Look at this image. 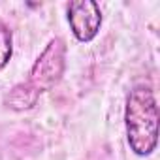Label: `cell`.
Wrapping results in <instances>:
<instances>
[{"instance_id":"cell-4","label":"cell","mask_w":160,"mask_h":160,"mask_svg":"<svg viewBox=\"0 0 160 160\" xmlns=\"http://www.w3.org/2000/svg\"><path fill=\"white\" fill-rule=\"evenodd\" d=\"M38 98H40V92L25 81L10 89V92L4 96V106L13 111H27L36 106Z\"/></svg>"},{"instance_id":"cell-3","label":"cell","mask_w":160,"mask_h":160,"mask_svg":"<svg viewBox=\"0 0 160 160\" xmlns=\"http://www.w3.org/2000/svg\"><path fill=\"white\" fill-rule=\"evenodd\" d=\"M68 23L77 42H92L102 27L100 6L94 0H73L68 4Z\"/></svg>"},{"instance_id":"cell-2","label":"cell","mask_w":160,"mask_h":160,"mask_svg":"<svg viewBox=\"0 0 160 160\" xmlns=\"http://www.w3.org/2000/svg\"><path fill=\"white\" fill-rule=\"evenodd\" d=\"M66 70V43L62 38H53L40 53L28 73V85L40 94L55 89Z\"/></svg>"},{"instance_id":"cell-5","label":"cell","mask_w":160,"mask_h":160,"mask_svg":"<svg viewBox=\"0 0 160 160\" xmlns=\"http://www.w3.org/2000/svg\"><path fill=\"white\" fill-rule=\"evenodd\" d=\"M13 55V40L12 30L0 21V70H4Z\"/></svg>"},{"instance_id":"cell-1","label":"cell","mask_w":160,"mask_h":160,"mask_svg":"<svg viewBox=\"0 0 160 160\" xmlns=\"http://www.w3.org/2000/svg\"><path fill=\"white\" fill-rule=\"evenodd\" d=\"M126 139L138 156H149L158 143V106L151 87L138 85L130 91L124 109Z\"/></svg>"}]
</instances>
